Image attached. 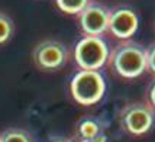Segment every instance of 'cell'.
I'll list each match as a JSON object with an SVG mask.
<instances>
[{
  "label": "cell",
  "instance_id": "obj_13",
  "mask_svg": "<svg viewBox=\"0 0 155 142\" xmlns=\"http://www.w3.org/2000/svg\"><path fill=\"white\" fill-rule=\"evenodd\" d=\"M145 97H147L145 100L148 101L149 104L155 109V78L149 83L148 88H147V94H145Z\"/></svg>",
  "mask_w": 155,
  "mask_h": 142
},
{
  "label": "cell",
  "instance_id": "obj_14",
  "mask_svg": "<svg viewBox=\"0 0 155 142\" xmlns=\"http://www.w3.org/2000/svg\"><path fill=\"white\" fill-rule=\"evenodd\" d=\"M44 142H75V141H74V138H67V136L54 135V136H49V138H47Z\"/></svg>",
  "mask_w": 155,
  "mask_h": 142
},
{
  "label": "cell",
  "instance_id": "obj_11",
  "mask_svg": "<svg viewBox=\"0 0 155 142\" xmlns=\"http://www.w3.org/2000/svg\"><path fill=\"white\" fill-rule=\"evenodd\" d=\"M91 0H54L57 7L65 15H77L87 6Z\"/></svg>",
  "mask_w": 155,
  "mask_h": 142
},
{
  "label": "cell",
  "instance_id": "obj_16",
  "mask_svg": "<svg viewBox=\"0 0 155 142\" xmlns=\"http://www.w3.org/2000/svg\"><path fill=\"white\" fill-rule=\"evenodd\" d=\"M154 29H155V23H154Z\"/></svg>",
  "mask_w": 155,
  "mask_h": 142
},
{
  "label": "cell",
  "instance_id": "obj_6",
  "mask_svg": "<svg viewBox=\"0 0 155 142\" xmlns=\"http://www.w3.org/2000/svg\"><path fill=\"white\" fill-rule=\"evenodd\" d=\"M110 9L101 3L90 2L77 15V23L81 34L88 36H103L109 32Z\"/></svg>",
  "mask_w": 155,
  "mask_h": 142
},
{
  "label": "cell",
  "instance_id": "obj_2",
  "mask_svg": "<svg viewBox=\"0 0 155 142\" xmlns=\"http://www.w3.org/2000/svg\"><path fill=\"white\" fill-rule=\"evenodd\" d=\"M106 93V80L100 70H81L70 80V94L80 106H94Z\"/></svg>",
  "mask_w": 155,
  "mask_h": 142
},
{
  "label": "cell",
  "instance_id": "obj_15",
  "mask_svg": "<svg viewBox=\"0 0 155 142\" xmlns=\"http://www.w3.org/2000/svg\"><path fill=\"white\" fill-rule=\"evenodd\" d=\"M88 142H107V136H106V134H101V135H99L97 138H94V139H91Z\"/></svg>",
  "mask_w": 155,
  "mask_h": 142
},
{
  "label": "cell",
  "instance_id": "obj_12",
  "mask_svg": "<svg viewBox=\"0 0 155 142\" xmlns=\"http://www.w3.org/2000/svg\"><path fill=\"white\" fill-rule=\"evenodd\" d=\"M147 64L148 71L155 77V42L147 47Z\"/></svg>",
  "mask_w": 155,
  "mask_h": 142
},
{
  "label": "cell",
  "instance_id": "obj_1",
  "mask_svg": "<svg viewBox=\"0 0 155 142\" xmlns=\"http://www.w3.org/2000/svg\"><path fill=\"white\" fill-rule=\"evenodd\" d=\"M107 67L115 75L134 80L148 71L147 64V47L132 39L119 41L110 49Z\"/></svg>",
  "mask_w": 155,
  "mask_h": 142
},
{
  "label": "cell",
  "instance_id": "obj_4",
  "mask_svg": "<svg viewBox=\"0 0 155 142\" xmlns=\"http://www.w3.org/2000/svg\"><path fill=\"white\" fill-rule=\"evenodd\" d=\"M34 65L44 73H55L65 67L70 61V49L58 39L39 41L31 52Z\"/></svg>",
  "mask_w": 155,
  "mask_h": 142
},
{
  "label": "cell",
  "instance_id": "obj_8",
  "mask_svg": "<svg viewBox=\"0 0 155 142\" xmlns=\"http://www.w3.org/2000/svg\"><path fill=\"white\" fill-rule=\"evenodd\" d=\"M104 134L103 123L96 116H81L74 125V141L75 142H88Z\"/></svg>",
  "mask_w": 155,
  "mask_h": 142
},
{
  "label": "cell",
  "instance_id": "obj_3",
  "mask_svg": "<svg viewBox=\"0 0 155 142\" xmlns=\"http://www.w3.org/2000/svg\"><path fill=\"white\" fill-rule=\"evenodd\" d=\"M110 49L103 36L83 35L74 45L73 57L81 70H100L107 65Z\"/></svg>",
  "mask_w": 155,
  "mask_h": 142
},
{
  "label": "cell",
  "instance_id": "obj_5",
  "mask_svg": "<svg viewBox=\"0 0 155 142\" xmlns=\"http://www.w3.org/2000/svg\"><path fill=\"white\" fill-rule=\"evenodd\" d=\"M120 128L132 136L148 134L155 123V109L148 101H130L119 113Z\"/></svg>",
  "mask_w": 155,
  "mask_h": 142
},
{
  "label": "cell",
  "instance_id": "obj_7",
  "mask_svg": "<svg viewBox=\"0 0 155 142\" xmlns=\"http://www.w3.org/2000/svg\"><path fill=\"white\" fill-rule=\"evenodd\" d=\"M139 28V16L132 7L116 6L110 9L109 34L119 41L132 39Z\"/></svg>",
  "mask_w": 155,
  "mask_h": 142
},
{
  "label": "cell",
  "instance_id": "obj_10",
  "mask_svg": "<svg viewBox=\"0 0 155 142\" xmlns=\"http://www.w3.org/2000/svg\"><path fill=\"white\" fill-rule=\"evenodd\" d=\"M0 142H34L31 134L22 128H7L0 134Z\"/></svg>",
  "mask_w": 155,
  "mask_h": 142
},
{
  "label": "cell",
  "instance_id": "obj_9",
  "mask_svg": "<svg viewBox=\"0 0 155 142\" xmlns=\"http://www.w3.org/2000/svg\"><path fill=\"white\" fill-rule=\"evenodd\" d=\"M16 26L13 19L7 13L0 10V45H5L13 38Z\"/></svg>",
  "mask_w": 155,
  "mask_h": 142
}]
</instances>
